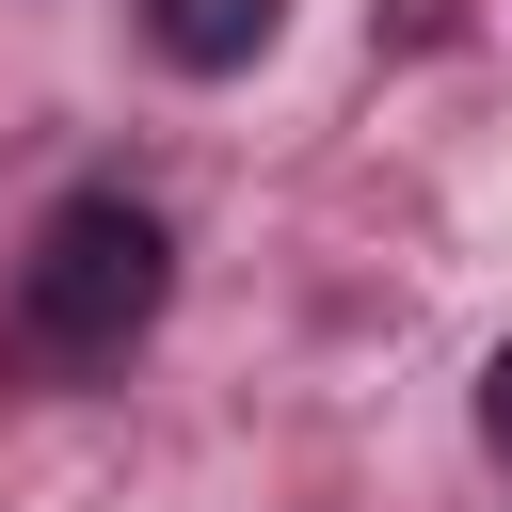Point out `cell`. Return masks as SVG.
<instances>
[{
    "label": "cell",
    "mask_w": 512,
    "mask_h": 512,
    "mask_svg": "<svg viewBox=\"0 0 512 512\" xmlns=\"http://www.w3.org/2000/svg\"><path fill=\"white\" fill-rule=\"evenodd\" d=\"M480 416H496V448H512V336H496V368H480Z\"/></svg>",
    "instance_id": "cell-3"
},
{
    "label": "cell",
    "mask_w": 512,
    "mask_h": 512,
    "mask_svg": "<svg viewBox=\"0 0 512 512\" xmlns=\"http://www.w3.org/2000/svg\"><path fill=\"white\" fill-rule=\"evenodd\" d=\"M144 32H160V64L224 80V64H256V48H272V0H144Z\"/></svg>",
    "instance_id": "cell-2"
},
{
    "label": "cell",
    "mask_w": 512,
    "mask_h": 512,
    "mask_svg": "<svg viewBox=\"0 0 512 512\" xmlns=\"http://www.w3.org/2000/svg\"><path fill=\"white\" fill-rule=\"evenodd\" d=\"M160 288H176L160 208H128V192H64L48 240L16 256V336H32L48 368H112V352L160 320Z\"/></svg>",
    "instance_id": "cell-1"
}]
</instances>
